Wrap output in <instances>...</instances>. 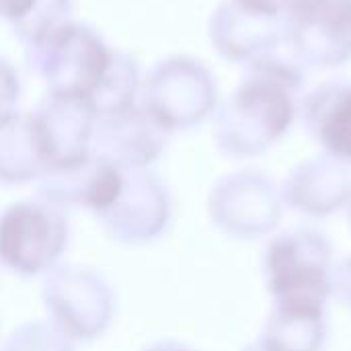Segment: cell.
<instances>
[{
	"label": "cell",
	"mask_w": 351,
	"mask_h": 351,
	"mask_svg": "<svg viewBox=\"0 0 351 351\" xmlns=\"http://www.w3.org/2000/svg\"><path fill=\"white\" fill-rule=\"evenodd\" d=\"M300 86L261 66H249L247 76L218 107L214 136L222 152L247 158L274 148L298 115Z\"/></svg>",
	"instance_id": "obj_1"
},
{
	"label": "cell",
	"mask_w": 351,
	"mask_h": 351,
	"mask_svg": "<svg viewBox=\"0 0 351 351\" xmlns=\"http://www.w3.org/2000/svg\"><path fill=\"white\" fill-rule=\"evenodd\" d=\"M335 271L331 243L311 228L274 237L263 253V282L274 304L327 311Z\"/></svg>",
	"instance_id": "obj_2"
},
{
	"label": "cell",
	"mask_w": 351,
	"mask_h": 351,
	"mask_svg": "<svg viewBox=\"0 0 351 351\" xmlns=\"http://www.w3.org/2000/svg\"><path fill=\"white\" fill-rule=\"evenodd\" d=\"M113 56L115 49L97 31L72 21L27 47L29 66L49 86V93L88 99L101 86Z\"/></svg>",
	"instance_id": "obj_3"
},
{
	"label": "cell",
	"mask_w": 351,
	"mask_h": 351,
	"mask_svg": "<svg viewBox=\"0 0 351 351\" xmlns=\"http://www.w3.org/2000/svg\"><path fill=\"white\" fill-rule=\"evenodd\" d=\"M142 107L167 132L197 125L218 109L216 78L204 62L191 56H171L146 76Z\"/></svg>",
	"instance_id": "obj_4"
},
{
	"label": "cell",
	"mask_w": 351,
	"mask_h": 351,
	"mask_svg": "<svg viewBox=\"0 0 351 351\" xmlns=\"http://www.w3.org/2000/svg\"><path fill=\"white\" fill-rule=\"evenodd\" d=\"M282 33L304 68H339L351 60V0H286Z\"/></svg>",
	"instance_id": "obj_5"
},
{
	"label": "cell",
	"mask_w": 351,
	"mask_h": 351,
	"mask_svg": "<svg viewBox=\"0 0 351 351\" xmlns=\"http://www.w3.org/2000/svg\"><path fill=\"white\" fill-rule=\"evenodd\" d=\"M282 189L259 171H239L224 177L210 195L214 222L234 239L271 234L284 214Z\"/></svg>",
	"instance_id": "obj_6"
},
{
	"label": "cell",
	"mask_w": 351,
	"mask_h": 351,
	"mask_svg": "<svg viewBox=\"0 0 351 351\" xmlns=\"http://www.w3.org/2000/svg\"><path fill=\"white\" fill-rule=\"evenodd\" d=\"M31 119L47 165L62 169L86 158L97 123V109L88 97L49 93Z\"/></svg>",
	"instance_id": "obj_7"
},
{
	"label": "cell",
	"mask_w": 351,
	"mask_h": 351,
	"mask_svg": "<svg viewBox=\"0 0 351 351\" xmlns=\"http://www.w3.org/2000/svg\"><path fill=\"white\" fill-rule=\"evenodd\" d=\"M280 189L288 208L306 218H327L348 206L351 171L348 165L319 154L294 167Z\"/></svg>",
	"instance_id": "obj_8"
},
{
	"label": "cell",
	"mask_w": 351,
	"mask_h": 351,
	"mask_svg": "<svg viewBox=\"0 0 351 351\" xmlns=\"http://www.w3.org/2000/svg\"><path fill=\"white\" fill-rule=\"evenodd\" d=\"M208 35L224 60L245 66L284 43L282 21L259 16L232 0L220 2L212 12Z\"/></svg>",
	"instance_id": "obj_9"
},
{
	"label": "cell",
	"mask_w": 351,
	"mask_h": 351,
	"mask_svg": "<svg viewBox=\"0 0 351 351\" xmlns=\"http://www.w3.org/2000/svg\"><path fill=\"white\" fill-rule=\"evenodd\" d=\"M167 130L140 105L125 107L107 115H97V148L99 158L115 165H146L156 158L165 146Z\"/></svg>",
	"instance_id": "obj_10"
},
{
	"label": "cell",
	"mask_w": 351,
	"mask_h": 351,
	"mask_svg": "<svg viewBox=\"0 0 351 351\" xmlns=\"http://www.w3.org/2000/svg\"><path fill=\"white\" fill-rule=\"evenodd\" d=\"M302 117L323 154L351 167V82L317 86L302 103Z\"/></svg>",
	"instance_id": "obj_11"
},
{
	"label": "cell",
	"mask_w": 351,
	"mask_h": 351,
	"mask_svg": "<svg viewBox=\"0 0 351 351\" xmlns=\"http://www.w3.org/2000/svg\"><path fill=\"white\" fill-rule=\"evenodd\" d=\"M327 311L274 304L257 343L263 351H323Z\"/></svg>",
	"instance_id": "obj_12"
},
{
	"label": "cell",
	"mask_w": 351,
	"mask_h": 351,
	"mask_svg": "<svg viewBox=\"0 0 351 351\" xmlns=\"http://www.w3.org/2000/svg\"><path fill=\"white\" fill-rule=\"evenodd\" d=\"M45 162L31 115H0V177L25 179ZM47 165V162H45Z\"/></svg>",
	"instance_id": "obj_13"
},
{
	"label": "cell",
	"mask_w": 351,
	"mask_h": 351,
	"mask_svg": "<svg viewBox=\"0 0 351 351\" xmlns=\"http://www.w3.org/2000/svg\"><path fill=\"white\" fill-rule=\"evenodd\" d=\"M140 88V72L138 64L121 51H115L113 62L93 95V105L97 109V115H107L113 111H121L125 107L136 105V95Z\"/></svg>",
	"instance_id": "obj_14"
},
{
	"label": "cell",
	"mask_w": 351,
	"mask_h": 351,
	"mask_svg": "<svg viewBox=\"0 0 351 351\" xmlns=\"http://www.w3.org/2000/svg\"><path fill=\"white\" fill-rule=\"evenodd\" d=\"M72 0H37L31 12L12 25L14 35L25 43V47L41 41L51 31L70 23Z\"/></svg>",
	"instance_id": "obj_15"
},
{
	"label": "cell",
	"mask_w": 351,
	"mask_h": 351,
	"mask_svg": "<svg viewBox=\"0 0 351 351\" xmlns=\"http://www.w3.org/2000/svg\"><path fill=\"white\" fill-rule=\"evenodd\" d=\"M21 93L19 74L12 68V64L4 58H0V115L12 111V105L16 103Z\"/></svg>",
	"instance_id": "obj_16"
},
{
	"label": "cell",
	"mask_w": 351,
	"mask_h": 351,
	"mask_svg": "<svg viewBox=\"0 0 351 351\" xmlns=\"http://www.w3.org/2000/svg\"><path fill=\"white\" fill-rule=\"evenodd\" d=\"M239 6H243L245 10H251L259 16L265 19H276L282 21V12H284V2L286 0H232Z\"/></svg>",
	"instance_id": "obj_17"
},
{
	"label": "cell",
	"mask_w": 351,
	"mask_h": 351,
	"mask_svg": "<svg viewBox=\"0 0 351 351\" xmlns=\"http://www.w3.org/2000/svg\"><path fill=\"white\" fill-rule=\"evenodd\" d=\"M37 0H0V16L10 21V25L25 19Z\"/></svg>",
	"instance_id": "obj_18"
},
{
	"label": "cell",
	"mask_w": 351,
	"mask_h": 351,
	"mask_svg": "<svg viewBox=\"0 0 351 351\" xmlns=\"http://www.w3.org/2000/svg\"><path fill=\"white\" fill-rule=\"evenodd\" d=\"M335 294H339L351 306V257L337 265L335 271Z\"/></svg>",
	"instance_id": "obj_19"
},
{
	"label": "cell",
	"mask_w": 351,
	"mask_h": 351,
	"mask_svg": "<svg viewBox=\"0 0 351 351\" xmlns=\"http://www.w3.org/2000/svg\"><path fill=\"white\" fill-rule=\"evenodd\" d=\"M243 351H263V348H261V346H259V343L255 341V343L247 346V348H245V350H243Z\"/></svg>",
	"instance_id": "obj_20"
},
{
	"label": "cell",
	"mask_w": 351,
	"mask_h": 351,
	"mask_svg": "<svg viewBox=\"0 0 351 351\" xmlns=\"http://www.w3.org/2000/svg\"><path fill=\"white\" fill-rule=\"evenodd\" d=\"M160 351H189V350L179 348V346H167V348H160Z\"/></svg>",
	"instance_id": "obj_21"
},
{
	"label": "cell",
	"mask_w": 351,
	"mask_h": 351,
	"mask_svg": "<svg viewBox=\"0 0 351 351\" xmlns=\"http://www.w3.org/2000/svg\"><path fill=\"white\" fill-rule=\"evenodd\" d=\"M346 210H348V218H350V226H351V197H350V202H348V206H346Z\"/></svg>",
	"instance_id": "obj_22"
}]
</instances>
